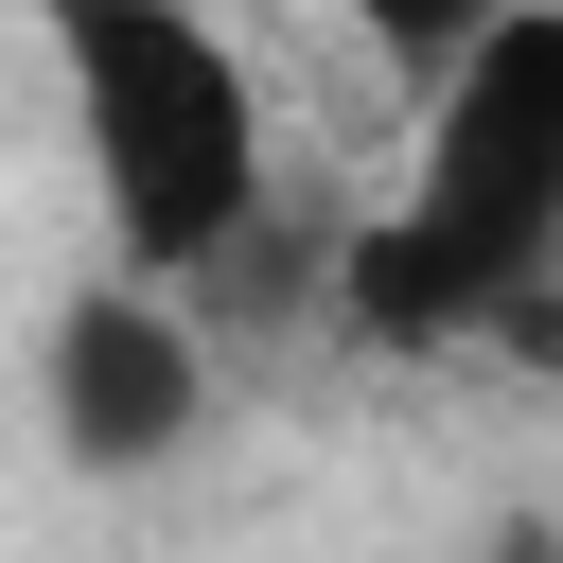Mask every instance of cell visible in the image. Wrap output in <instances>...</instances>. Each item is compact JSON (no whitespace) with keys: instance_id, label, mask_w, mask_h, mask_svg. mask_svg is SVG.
I'll return each mask as SVG.
<instances>
[{"instance_id":"6da1fadb","label":"cell","mask_w":563,"mask_h":563,"mask_svg":"<svg viewBox=\"0 0 563 563\" xmlns=\"http://www.w3.org/2000/svg\"><path fill=\"white\" fill-rule=\"evenodd\" d=\"M53 70L88 123V194L123 282H194L264 229V88L194 0H53Z\"/></svg>"},{"instance_id":"7a4b0ae2","label":"cell","mask_w":563,"mask_h":563,"mask_svg":"<svg viewBox=\"0 0 563 563\" xmlns=\"http://www.w3.org/2000/svg\"><path fill=\"white\" fill-rule=\"evenodd\" d=\"M405 229L475 282V317H493L510 282H545V264H563V0H510V18L440 70Z\"/></svg>"},{"instance_id":"3957f363","label":"cell","mask_w":563,"mask_h":563,"mask_svg":"<svg viewBox=\"0 0 563 563\" xmlns=\"http://www.w3.org/2000/svg\"><path fill=\"white\" fill-rule=\"evenodd\" d=\"M194 422H211L194 317H176L158 282H88V299L53 317V440H70L88 475H158Z\"/></svg>"},{"instance_id":"277c9868","label":"cell","mask_w":563,"mask_h":563,"mask_svg":"<svg viewBox=\"0 0 563 563\" xmlns=\"http://www.w3.org/2000/svg\"><path fill=\"white\" fill-rule=\"evenodd\" d=\"M334 18H352V35H369V53L405 70V88H440V70H457V53H475V35L510 18V0H334Z\"/></svg>"},{"instance_id":"5b68a950","label":"cell","mask_w":563,"mask_h":563,"mask_svg":"<svg viewBox=\"0 0 563 563\" xmlns=\"http://www.w3.org/2000/svg\"><path fill=\"white\" fill-rule=\"evenodd\" d=\"M493 563H563V528H493Z\"/></svg>"}]
</instances>
